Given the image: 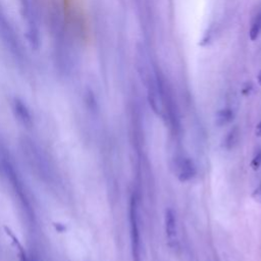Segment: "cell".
Masks as SVG:
<instances>
[{"label":"cell","mask_w":261,"mask_h":261,"mask_svg":"<svg viewBox=\"0 0 261 261\" xmlns=\"http://www.w3.org/2000/svg\"><path fill=\"white\" fill-rule=\"evenodd\" d=\"M19 2V9L23 20L25 21L27 25V40L30 47L33 50H38L41 43L40 38V30L39 24L37 21V16L35 13L34 6L32 5L31 0H18Z\"/></svg>","instance_id":"cell-1"},{"label":"cell","mask_w":261,"mask_h":261,"mask_svg":"<svg viewBox=\"0 0 261 261\" xmlns=\"http://www.w3.org/2000/svg\"><path fill=\"white\" fill-rule=\"evenodd\" d=\"M0 40L11 55L19 62L23 60V52L19 39L0 6Z\"/></svg>","instance_id":"cell-2"},{"label":"cell","mask_w":261,"mask_h":261,"mask_svg":"<svg viewBox=\"0 0 261 261\" xmlns=\"http://www.w3.org/2000/svg\"><path fill=\"white\" fill-rule=\"evenodd\" d=\"M129 237H130V250L133 261H142L141 258V238L139 227V214L137 198L133 195L129 201Z\"/></svg>","instance_id":"cell-3"},{"label":"cell","mask_w":261,"mask_h":261,"mask_svg":"<svg viewBox=\"0 0 261 261\" xmlns=\"http://www.w3.org/2000/svg\"><path fill=\"white\" fill-rule=\"evenodd\" d=\"M164 230L167 244L171 249L178 248V233L175 212L172 208L168 207L164 212Z\"/></svg>","instance_id":"cell-4"},{"label":"cell","mask_w":261,"mask_h":261,"mask_svg":"<svg viewBox=\"0 0 261 261\" xmlns=\"http://www.w3.org/2000/svg\"><path fill=\"white\" fill-rule=\"evenodd\" d=\"M175 176L180 182L191 180L197 173V167L194 161L188 157H181L175 162Z\"/></svg>","instance_id":"cell-5"},{"label":"cell","mask_w":261,"mask_h":261,"mask_svg":"<svg viewBox=\"0 0 261 261\" xmlns=\"http://www.w3.org/2000/svg\"><path fill=\"white\" fill-rule=\"evenodd\" d=\"M13 111H14V114L17 117V119L23 125H25L28 127L32 126L33 120H32L30 110L27 107V105L24 104V102L22 100H20L19 98H14V100H13Z\"/></svg>","instance_id":"cell-6"},{"label":"cell","mask_w":261,"mask_h":261,"mask_svg":"<svg viewBox=\"0 0 261 261\" xmlns=\"http://www.w3.org/2000/svg\"><path fill=\"white\" fill-rule=\"evenodd\" d=\"M239 139H240V130H239V128L237 126H234L224 137L223 145L222 146L226 150H231L238 144Z\"/></svg>","instance_id":"cell-7"},{"label":"cell","mask_w":261,"mask_h":261,"mask_svg":"<svg viewBox=\"0 0 261 261\" xmlns=\"http://www.w3.org/2000/svg\"><path fill=\"white\" fill-rule=\"evenodd\" d=\"M233 119V112L228 108L220 109L215 114V124L222 126L229 123Z\"/></svg>","instance_id":"cell-8"},{"label":"cell","mask_w":261,"mask_h":261,"mask_svg":"<svg viewBox=\"0 0 261 261\" xmlns=\"http://www.w3.org/2000/svg\"><path fill=\"white\" fill-rule=\"evenodd\" d=\"M260 33H261V11L258 12L252 20V24L249 31V37L252 41H255L258 39Z\"/></svg>","instance_id":"cell-9"},{"label":"cell","mask_w":261,"mask_h":261,"mask_svg":"<svg viewBox=\"0 0 261 261\" xmlns=\"http://www.w3.org/2000/svg\"><path fill=\"white\" fill-rule=\"evenodd\" d=\"M250 166L253 170H258L260 168V166H261V149L252 158Z\"/></svg>","instance_id":"cell-10"},{"label":"cell","mask_w":261,"mask_h":261,"mask_svg":"<svg viewBox=\"0 0 261 261\" xmlns=\"http://www.w3.org/2000/svg\"><path fill=\"white\" fill-rule=\"evenodd\" d=\"M252 198H253V200H254L255 202L261 204V182H260V185L253 191V193H252Z\"/></svg>","instance_id":"cell-11"},{"label":"cell","mask_w":261,"mask_h":261,"mask_svg":"<svg viewBox=\"0 0 261 261\" xmlns=\"http://www.w3.org/2000/svg\"><path fill=\"white\" fill-rule=\"evenodd\" d=\"M254 133H255V136H256V137H261V121L256 124Z\"/></svg>","instance_id":"cell-12"},{"label":"cell","mask_w":261,"mask_h":261,"mask_svg":"<svg viewBox=\"0 0 261 261\" xmlns=\"http://www.w3.org/2000/svg\"><path fill=\"white\" fill-rule=\"evenodd\" d=\"M257 82H258V84L261 86V70L259 71V73H258V75H257Z\"/></svg>","instance_id":"cell-13"}]
</instances>
